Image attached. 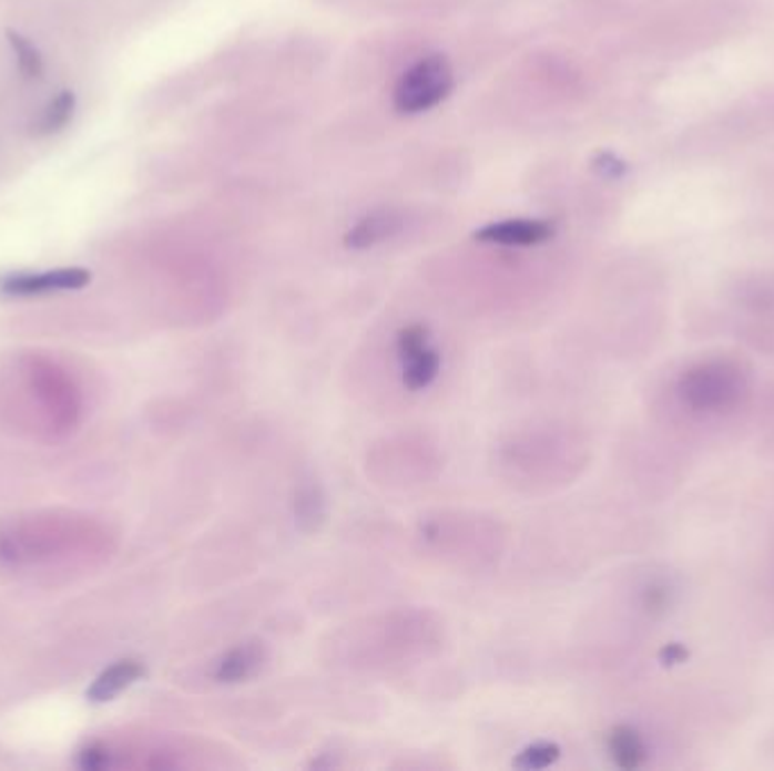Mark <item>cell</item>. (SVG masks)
<instances>
[{"label":"cell","mask_w":774,"mask_h":771,"mask_svg":"<svg viewBox=\"0 0 774 771\" xmlns=\"http://www.w3.org/2000/svg\"><path fill=\"white\" fill-rule=\"evenodd\" d=\"M91 284V271L84 267H60L48 271H14L0 277V297L21 299L50 292L82 290Z\"/></svg>","instance_id":"3"},{"label":"cell","mask_w":774,"mask_h":771,"mask_svg":"<svg viewBox=\"0 0 774 771\" xmlns=\"http://www.w3.org/2000/svg\"><path fill=\"white\" fill-rule=\"evenodd\" d=\"M454 84L456 75L449 60L441 54H428L406 69L397 80L393 93L395 109L406 116L426 114L451 95Z\"/></svg>","instance_id":"1"},{"label":"cell","mask_w":774,"mask_h":771,"mask_svg":"<svg viewBox=\"0 0 774 771\" xmlns=\"http://www.w3.org/2000/svg\"><path fill=\"white\" fill-rule=\"evenodd\" d=\"M8 41L17 52V62H19V71L26 80H41L43 78V58L39 48L26 39L23 34H19L17 30H8Z\"/></svg>","instance_id":"12"},{"label":"cell","mask_w":774,"mask_h":771,"mask_svg":"<svg viewBox=\"0 0 774 771\" xmlns=\"http://www.w3.org/2000/svg\"><path fill=\"white\" fill-rule=\"evenodd\" d=\"M428 347V328L424 323H410L399 330L397 336V353L399 360L406 362L421 353Z\"/></svg>","instance_id":"14"},{"label":"cell","mask_w":774,"mask_h":771,"mask_svg":"<svg viewBox=\"0 0 774 771\" xmlns=\"http://www.w3.org/2000/svg\"><path fill=\"white\" fill-rule=\"evenodd\" d=\"M267 660V649L258 640L241 642L234 649H230L215 668V679L220 683H241L252 679Z\"/></svg>","instance_id":"6"},{"label":"cell","mask_w":774,"mask_h":771,"mask_svg":"<svg viewBox=\"0 0 774 771\" xmlns=\"http://www.w3.org/2000/svg\"><path fill=\"white\" fill-rule=\"evenodd\" d=\"M439 367H441V356L435 349L426 347L421 353L404 362V384L413 392L426 390L428 384L437 378Z\"/></svg>","instance_id":"10"},{"label":"cell","mask_w":774,"mask_h":771,"mask_svg":"<svg viewBox=\"0 0 774 771\" xmlns=\"http://www.w3.org/2000/svg\"><path fill=\"white\" fill-rule=\"evenodd\" d=\"M741 394V376L723 362H709L691 369L682 380V397L697 410H721Z\"/></svg>","instance_id":"2"},{"label":"cell","mask_w":774,"mask_h":771,"mask_svg":"<svg viewBox=\"0 0 774 771\" xmlns=\"http://www.w3.org/2000/svg\"><path fill=\"white\" fill-rule=\"evenodd\" d=\"M147 675V668L139 658H123L116 660L114 666L104 668L93 683L86 688V699L91 703H106L114 701L119 695H123L128 688L139 683Z\"/></svg>","instance_id":"5"},{"label":"cell","mask_w":774,"mask_h":771,"mask_svg":"<svg viewBox=\"0 0 774 771\" xmlns=\"http://www.w3.org/2000/svg\"><path fill=\"white\" fill-rule=\"evenodd\" d=\"M607 749L619 769L632 771L645 762V744L636 729L628 724H619L607 736Z\"/></svg>","instance_id":"8"},{"label":"cell","mask_w":774,"mask_h":771,"mask_svg":"<svg viewBox=\"0 0 774 771\" xmlns=\"http://www.w3.org/2000/svg\"><path fill=\"white\" fill-rule=\"evenodd\" d=\"M562 755L560 744L556 742H534L530 747H526L517 758H515V767L517 769H526V771H537V769H546L550 764H556Z\"/></svg>","instance_id":"13"},{"label":"cell","mask_w":774,"mask_h":771,"mask_svg":"<svg viewBox=\"0 0 774 771\" xmlns=\"http://www.w3.org/2000/svg\"><path fill=\"white\" fill-rule=\"evenodd\" d=\"M295 516L302 530L313 532L322 525L326 516V503L324 495L319 493L317 486H302L295 495Z\"/></svg>","instance_id":"11"},{"label":"cell","mask_w":774,"mask_h":771,"mask_svg":"<svg viewBox=\"0 0 774 771\" xmlns=\"http://www.w3.org/2000/svg\"><path fill=\"white\" fill-rule=\"evenodd\" d=\"M556 236V227L546 219H530V217H517V219H501V223H489L480 227L473 238L487 245H501V247H534Z\"/></svg>","instance_id":"4"},{"label":"cell","mask_w":774,"mask_h":771,"mask_svg":"<svg viewBox=\"0 0 774 771\" xmlns=\"http://www.w3.org/2000/svg\"><path fill=\"white\" fill-rule=\"evenodd\" d=\"M686 658H689V649L684 645H680V642H671V645H666L659 651V660L666 668L680 666V664H684Z\"/></svg>","instance_id":"15"},{"label":"cell","mask_w":774,"mask_h":771,"mask_svg":"<svg viewBox=\"0 0 774 771\" xmlns=\"http://www.w3.org/2000/svg\"><path fill=\"white\" fill-rule=\"evenodd\" d=\"M399 229H401V219L395 213H387V210L369 213L360 217L358 223L349 229V234L345 236V245L356 251L371 249L385 240H390Z\"/></svg>","instance_id":"7"},{"label":"cell","mask_w":774,"mask_h":771,"mask_svg":"<svg viewBox=\"0 0 774 771\" xmlns=\"http://www.w3.org/2000/svg\"><path fill=\"white\" fill-rule=\"evenodd\" d=\"M73 114H75V93L62 91L58 97H52L45 104L41 116L32 125V134L34 136L58 134L73 121Z\"/></svg>","instance_id":"9"}]
</instances>
